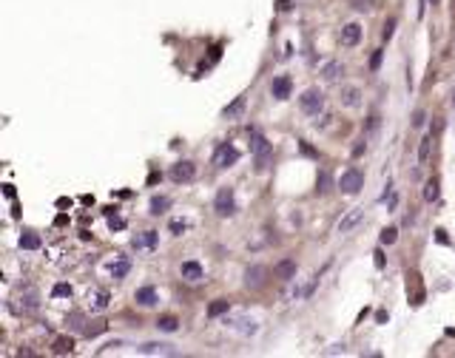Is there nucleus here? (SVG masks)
<instances>
[{
    "instance_id": "18",
    "label": "nucleus",
    "mask_w": 455,
    "mask_h": 358,
    "mask_svg": "<svg viewBox=\"0 0 455 358\" xmlns=\"http://www.w3.org/2000/svg\"><path fill=\"white\" fill-rule=\"evenodd\" d=\"M140 352H145V355H154V352H160V355H174L171 344H142Z\"/></svg>"
},
{
    "instance_id": "10",
    "label": "nucleus",
    "mask_w": 455,
    "mask_h": 358,
    "mask_svg": "<svg viewBox=\"0 0 455 358\" xmlns=\"http://www.w3.org/2000/svg\"><path fill=\"white\" fill-rule=\"evenodd\" d=\"M134 302L140 304V307H154V304L160 302V296H157V290L151 284H145V287H140V290L134 293Z\"/></svg>"
},
{
    "instance_id": "32",
    "label": "nucleus",
    "mask_w": 455,
    "mask_h": 358,
    "mask_svg": "<svg viewBox=\"0 0 455 358\" xmlns=\"http://www.w3.org/2000/svg\"><path fill=\"white\" fill-rule=\"evenodd\" d=\"M395 236H399V230H395V228L382 230V245H393V242H395Z\"/></svg>"
},
{
    "instance_id": "31",
    "label": "nucleus",
    "mask_w": 455,
    "mask_h": 358,
    "mask_svg": "<svg viewBox=\"0 0 455 358\" xmlns=\"http://www.w3.org/2000/svg\"><path fill=\"white\" fill-rule=\"evenodd\" d=\"M51 296L54 299H63V296H71V287H68V284H54V290H51Z\"/></svg>"
},
{
    "instance_id": "39",
    "label": "nucleus",
    "mask_w": 455,
    "mask_h": 358,
    "mask_svg": "<svg viewBox=\"0 0 455 358\" xmlns=\"http://www.w3.org/2000/svg\"><path fill=\"white\" fill-rule=\"evenodd\" d=\"M412 125L419 128V125H424V111H415V117H412Z\"/></svg>"
},
{
    "instance_id": "25",
    "label": "nucleus",
    "mask_w": 455,
    "mask_h": 358,
    "mask_svg": "<svg viewBox=\"0 0 455 358\" xmlns=\"http://www.w3.org/2000/svg\"><path fill=\"white\" fill-rule=\"evenodd\" d=\"M128 270H131V262H125V259H120L117 265H111V276L114 279H125Z\"/></svg>"
},
{
    "instance_id": "17",
    "label": "nucleus",
    "mask_w": 455,
    "mask_h": 358,
    "mask_svg": "<svg viewBox=\"0 0 455 358\" xmlns=\"http://www.w3.org/2000/svg\"><path fill=\"white\" fill-rule=\"evenodd\" d=\"M228 310H231V302H228V299H216V302L208 304V315H211V319H216V315H225Z\"/></svg>"
},
{
    "instance_id": "22",
    "label": "nucleus",
    "mask_w": 455,
    "mask_h": 358,
    "mask_svg": "<svg viewBox=\"0 0 455 358\" xmlns=\"http://www.w3.org/2000/svg\"><path fill=\"white\" fill-rule=\"evenodd\" d=\"M168 208H171V199H168V196H154V199H151V213H154V216L165 213Z\"/></svg>"
},
{
    "instance_id": "30",
    "label": "nucleus",
    "mask_w": 455,
    "mask_h": 358,
    "mask_svg": "<svg viewBox=\"0 0 455 358\" xmlns=\"http://www.w3.org/2000/svg\"><path fill=\"white\" fill-rule=\"evenodd\" d=\"M168 228H171V233H174V236H179V233H185L188 222H185V219H171V225H168Z\"/></svg>"
},
{
    "instance_id": "33",
    "label": "nucleus",
    "mask_w": 455,
    "mask_h": 358,
    "mask_svg": "<svg viewBox=\"0 0 455 358\" xmlns=\"http://www.w3.org/2000/svg\"><path fill=\"white\" fill-rule=\"evenodd\" d=\"M319 191L325 193V191H330V173L321 168V173H319Z\"/></svg>"
},
{
    "instance_id": "37",
    "label": "nucleus",
    "mask_w": 455,
    "mask_h": 358,
    "mask_svg": "<svg viewBox=\"0 0 455 358\" xmlns=\"http://www.w3.org/2000/svg\"><path fill=\"white\" fill-rule=\"evenodd\" d=\"M364 148H367V145H364V140H358L356 145H353V156H362V154H364Z\"/></svg>"
},
{
    "instance_id": "42",
    "label": "nucleus",
    "mask_w": 455,
    "mask_h": 358,
    "mask_svg": "<svg viewBox=\"0 0 455 358\" xmlns=\"http://www.w3.org/2000/svg\"><path fill=\"white\" fill-rule=\"evenodd\" d=\"M3 193H6L9 199H14V188H12V185H6V188H3Z\"/></svg>"
},
{
    "instance_id": "14",
    "label": "nucleus",
    "mask_w": 455,
    "mask_h": 358,
    "mask_svg": "<svg viewBox=\"0 0 455 358\" xmlns=\"http://www.w3.org/2000/svg\"><path fill=\"white\" fill-rule=\"evenodd\" d=\"M264 276H268V270L259 267V265H253V267H248V270H245V284H248V287H262Z\"/></svg>"
},
{
    "instance_id": "15",
    "label": "nucleus",
    "mask_w": 455,
    "mask_h": 358,
    "mask_svg": "<svg viewBox=\"0 0 455 358\" xmlns=\"http://www.w3.org/2000/svg\"><path fill=\"white\" fill-rule=\"evenodd\" d=\"M179 273H182L185 282H199V279H202V265H199V262H182Z\"/></svg>"
},
{
    "instance_id": "1",
    "label": "nucleus",
    "mask_w": 455,
    "mask_h": 358,
    "mask_svg": "<svg viewBox=\"0 0 455 358\" xmlns=\"http://www.w3.org/2000/svg\"><path fill=\"white\" fill-rule=\"evenodd\" d=\"M251 154H253V162H256V168H259V171H264V168L271 165V160H273V145L264 140L262 134H256V131H253V134H251Z\"/></svg>"
},
{
    "instance_id": "4",
    "label": "nucleus",
    "mask_w": 455,
    "mask_h": 358,
    "mask_svg": "<svg viewBox=\"0 0 455 358\" xmlns=\"http://www.w3.org/2000/svg\"><path fill=\"white\" fill-rule=\"evenodd\" d=\"M216 216H231L236 210V199H234V188H219L216 193V202H214Z\"/></svg>"
},
{
    "instance_id": "29",
    "label": "nucleus",
    "mask_w": 455,
    "mask_h": 358,
    "mask_svg": "<svg viewBox=\"0 0 455 358\" xmlns=\"http://www.w3.org/2000/svg\"><path fill=\"white\" fill-rule=\"evenodd\" d=\"M105 330H108L105 321H94V327H86V335L91 339V335H100V333H105Z\"/></svg>"
},
{
    "instance_id": "9",
    "label": "nucleus",
    "mask_w": 455,
    "mask_h": 358,
    "mask_svg": "<svg viewBox=\"0 0 455 358\" xmlns=\"http://www.w3.org/2000/svg\"><path fill=\"white\" fill-rule=\"evenodd\" d=\"M157 242H160L157 230H142V233H137L134 239H131V245H134L137 250H154Z\"/></svg>"
},
{
    "instance_id": "35",
    "label": "nucleus",
    "mask_w": 455,
    "mask_h": 358,
    "mask_svg": "<svg viewBox=\"0 0 455 358\" xmlns=\"http://www.w3.org/2000/svg\"><path fill=\"white\" fill-rule=\"evenodd\" d=\"M378 123H382V117H375V114H373V117L367 120V125H364V134H373V131L378 128Z\"/></svg>"
},
{
    "instance_id": "3",
    "label": "nucleus",
    "mask_w": 455,
    "mask_h": 358,
    "mask_svg": "<svg viewBox=\"0 0 455 358\" xmlns=\"http://www.w3.org/2000/svg\"><path fill=\"white\" fill-rule=\"evenodd\" d=\"M362 188H364V173L358 168H347L338 179V191L342 193H358Z\"/></svg>"
},
{
    "instance_id": "7",
    "label": "nucleus",
    "mask_w": 455,
    "mask_h": 358,
    "mask_svg": "<svg viewBox=\"0 0 455 358\" xmlns=\"http://www.w3.org/2000/svg\"><path fill=\"white\" fill-rule=\"evenodd\" d=\"M362 219H364V210H362V208H350V210H347V213H345V216L338 219V225H336V233H350V230L356 228V225L362 222Z\"/></svg>"
},
{
    "instance_id": "26",
    "label": "nucleus",
    "mask_w": 455,
    "mask_h": 358,
    "mask_svg": "<svg viewBox=\"0 0 455 358\" xmlns=\"http://www.w3.org/2000/svg\"><path fill=\"white\" fill-rule=\"evenodd\" d=\"M51 350H54L57 355H66V352H71V350H74V341H71V339H57Z\"/></svg>"
},
{
    "instance_id": "27",
    "label": "nucleus",
    "mask_w": 455,
    "mask_h": 358,
    "mask_svg": "<svg viewBox=\"0 0 455 358\" xmlns=\"http://www.w3.org/2000/svg\"><path fill=\"white\" fill-rule=\"evenodd\" d=\"M242 108H245V97H236L234 103H231V105L225 108V117H236V114H239Z\"/></svg>"
},
{
    "instance_id": "24",
    "label": "nucleus",
    "mask_w": 455,
    "mask_h": 358,
    "mask_svg": "<svg viewBox=\"0 0 455 358\" xmlns=\"http://www.w3.org/2000/svg\"><path fill=\"white\" fill-rule=\"evenodd\" d=\"M438 188H441V182H438V179H430V182L424 185V199H427V202H435V199H438V193H441Z\"/></svg>"
},
{
    "instance_id": "41",
    "label": "nucleus",
    "mask_w": 455,
    "mask_h": 358,
    "mask_svg": "<svg viewBox=\"0 0 455 358\" xmlns=\"http://www.w3.org/2000/svg\"><path fill=\"white\" fill-rule=\"evenodd\" d=\"M435 233H438V242H441V245H447V242H449L447 239V230H435Z\"/></svg>"
},
{
    "instance_id": "19",
    "label": "nucleus",
    "mask_w": 455,
    "mask_h": 358,
    "mask_svg": "<svg viewBox=\"0 0 455 358\" xmlns=\"http://www.w3.org/2000/svg\"><path fill=\"white\" fill-rule=\"evenodd\" d=\"M88 302H91V310H105V307H108V293H105V290H94L91 296H88Z\"/></svg>"
},
{
    "instance_id": "5",
    "label": "nucleus",
    "mask_w": 455,
    "mask_h": 358,
    "mask_svg": "<svg viewBox=\"0 0 455 358\" xmlns=\"http://www.w3.org/2000/svg\"><path fill=\"white\" fill-rule=\"evenodd\" d=\"M236 162H239V151H236L231 142H222L214 154V165L216 168H231V165H236Z\"/></svg>"
},
{
    "instance_id": "8",
    "label": "nucleus",
    "mask_w": 455,
    "mask_h": 358,
    "mask_svg": "<svg viewBox=\"0 0 455 358\" xmlns=\"http://www.w3.org/2000/svg\"><path fill=\"white\" fill-rule=\"evenodd\" d=\"M290 91H293V80H290V74L273 77V83H271V94H273V97H276V100H288Z\"/></svg>"
},
{
    "instance_id": "21",
    "label": "nucleus",
    "mask_w": 455,
    "mask_h": 358,
    "mask_svg": "<svg viewBox=\"0 0 455 358\" xmlns=\"http://www.w3.org/2000/svg\"><path fill=\"white\" fill-rule=\"evenodd\" d=\"M430 148H432V134H427L424 140H421V145H419V165H427V160H430Z\"/></svg>"
},
{
    "instance_id": "2",
    "label": "nucleus",
    "mask_w": 455,
    "mask_h": 358,
    "mask_svg": "<svg viewBox=\"0 0 455 358\" xmlns=\"http://www.w3.org/2000/svg\"><path fill=\"white\" fill-rule=\"evenodd\" d=\"M299 108L308 117H319L321 111H325V94L319 91V88H308V91L299 97Z\"/></svg>"
},
{
    "instance_id": "36",
    "label": "nucleus",
    "mask_w": 455,
    "mask_h": 358,
    "mask_svg": "<svg viewBox=\"0 0 455 358\" xmlns=\"http://www.w3.org/2000/svg\"><path fill=\"white\" fill-rule=\"evenodd\" d=\"M393 31H395V20L390 17L387 23H384V40H390V37H393Z\"/></svg>"
},
{
    "instance_id": "28",
    "label": "nucleus",
    "mask_w": 455,
    "mask_h": 358,
    "mask_svg": "<svg viewBox=\"0 0 455 358\" xmlns=\"http://www.w3.org/2000/svg\"><path fill=\"white\" fill-rule=\"evenodd\" d=\"M234 327L239 330V333H256V321H248V319H239L234 321Z\"/></svg>"
},
{
    "instance_id": "34",
    "label": "nucleus",
    "mask_w": 455,
    "mask_h": 358,
    "mask_svg": "<svg viewBox=\"0 0 455 358\" xmlns=\"http://www.w3.org/2000/svg\"><path fill=\"white\" fill-rule=\"evenodd\" d=\"M382 57H384V51H373V57H370V71H378V68H382Z\"/></svg>"
},
{
    "instance_id": "20",
    "label": "nucleus",
    "mask_w": 455,
    "mask_h": 358,
    "mask_svg": "<svg viewBox=\"0 0 455 358\" xmlns=\"http://www.w3.org/2000/svg\"><path fill=\"white\" fill-rule=\"evenodd\" d=\"M20 247H23V250H37V247H40V236L26 230V233L20 236Z\"/></svg>"
},
{
    "instance_id": "16",
    "label": "nucleus",
    "mask_w": 455,
    "mask_h": 358,
    "mask_svg": "<svg viewBox=\"0 0 455 358\" xmlns=\"http://www.w3.org/2000/svg\"><path fill=\"white\" fill-rule=\"evenodd\" d=\"M342 105H347V108H358V103H362V91H358L356 86H350V88H345L342 91Z\"/></svg>"
},
{
    "instance_id": "13",
    "label": "nucleus",
    "mask_w": 455,
    "mask_h": 358,
    "mask_svg": "<svg viewBox=\"0 0 455 358\" xmlns=\"http://www.w3.org/2000/svg\"><path fill=\"white\" fill-rule=\"evenodd\" d=\"M342 74H345V63H342V60H330V63L321 66V77H325L327 83H336Z\"/></svg>"
},
{
    "instance_id": "23",
    "label": "nucleus",
    "mask_w": 455,
    "mask_h": 358,
    "mask_svg": "<svg viewBox=\"0 0 455 358\" xmlns=\"http://www.w3.org/2000/svg\"><path fill=\"white\" fill-rule=\"evenodd\" d=\"M157 327H160L162 333H177V330H179V321L174 319V315H162V319L157 321Z\"/></svg>"
},
{
    "instance_id": "6",
    "label": "nucleus",
    "mask_w": 455,
    "mask_h": 358,
    "mask_svg": "<svg viewBox=\"0 0 455 358\" xmlns=\"http://www.w3.org/2000/svg\"><path fill=\"white\" fill-rule=\"evenodd\" d=\"M171 179L174 182H191V179H197V165L191 160L177 162V165H171Z\"/></svg>"
},
{
    "instance_id": "40",
    "label": "nucleus",
    "mask_w": 455,
    "mask_h": 358,
    "mask_svg": "<svg viewBox=\"0 0 455 358\" xmlns=\"http://www.w3.org/2000/svg\"><path fill=\"white\" fill-rule=\"evenodd\" d=\"M276 9H279V12H288V9H290V0H279Z\"/></svg>"
},
{
    "instance_id": "38",
    "label": "nucleus",
    "mask_w": 455,
    "mask_h": 358,
    "mask_svg": "<svg viewBox=\"0 0 455 358\" xmlns=\"http://www.w3.org/2000/svg\"><path fill=\"white\" fill-rule=\"evenodd\" d=\"M299 148H301V154H308V156H319V154H316V151H313V148H310V145H308V142H301Z\"/></svg>"
},
{
    "instance_id": "12",
    "label": "nucleus",
    "mask_w": 455,
    "mask_h": 358,
    "mask_svg": "<svg viewBox=\"0 0 455 358\" xmlns=\"http://www.w3.org/2000/svg\"><path fill=\"white\" fill-rule=\"evenodd\" d=\"M296 270H299L296 259H282L276 267H273V276H276V279H285V282H290V279H296Z\"/></svg>"
},
{
    "instance_id": "43",
    "label": "nucleus",
    "mask_w": 455,
    "mask_h": 358,
    "mask_svg": "<svg viewBox=\"0 0 455 358\" xmlns=\"http://www.w3.org/2000/svg\"><path fill=\"white\" fill-rule=\"evenodd\" d=\"M430 3H432V6H438V0H430Z\"/></svg>"
},
{
    "instance_id": "11",
    "label": "nucleus",
    "mask_w": 455,
    "mask_h": 358,
    "mask_svg": "<svg viewBox=\"0 0 455 358\" xmlns=\"http://www.w3.org/2000/svg\"><path fill=\"white\" fill-rule=\"evenodd\" d=\"M358 40H362V26H358V23H347L345 29H342V46L353 49V46H358Z\"/></svg>"
}]
</instances>
